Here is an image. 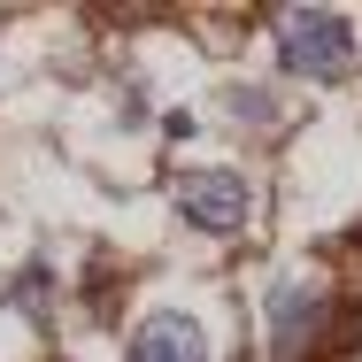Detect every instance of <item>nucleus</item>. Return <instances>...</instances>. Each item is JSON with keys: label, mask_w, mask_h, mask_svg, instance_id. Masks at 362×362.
I'll list each match as a JSON object with an SVG mask.
<instances>
[{"label": "nucleus", "mask_w": 362, "mask_h": 362, "mask_svg": "<svg viewBox=\"0 0 362 362\" xmlns=\"http://www.w3.org/2000/svg\"><path fill=\"white\" fill-rule=\"evenodd\" d=\"M278 54H286V70H300V77H339L355 62V39H347V23L324 16V8H286V16H278Z\"/></svg>", "instance_id": "nucleus-1"}, {"label": "nucleus", "mask_w": 362, "mask_h": 362, "mask_svg": "<svg viewBox=\"0 0 362 362\" xmlns=\"http://www.w3.org/2000/svg\"><path fill=\"white\" fill-rule=\"evenodd\" d=\"M177 209H185V223H201V231H239L247 209H255V193H247V177H231V170H193V177L177 185Z\"/></svg>", "instance_id": "nucleus-2"}, {"label": "nucleus", "mask_w": 362, "mask_h": 362, "mask_svg": "<svg viewBox=\"0 0 362 362\" xmlns=\"http://www.w3.org/2000/svg\"><path fill=\"white\" fill-rule=\"evenodd\" d=\"M132 362H209V332L185 308H162L132 332Z\"/></svg>", "instance_id": "nucleus-3"}, {"label": "nucleus", "mask_w": 362, "mask_h": 362, "mask_svg": "<svg viewBox=\"0 0 362 362\" xmlns=\"http://www.w3.org/2000/svg\"><path fill=\"white\" fill-rule=\"evenodd\" d=\"M308 324H316V286H278V300H270V339L278 347H300Z\"/></svg>", "instance_id": "nucleus-4"}]
</instances>
